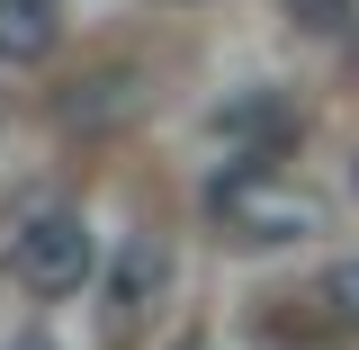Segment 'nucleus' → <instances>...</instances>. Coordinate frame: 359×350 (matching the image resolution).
Masks as SVG:
<instances>
[{
    "label": "nucleus",
    "instance_id": "9b49d317",
    "mask_svg": "<svg viewBox=\"0 0 359 350\" xmlns=\"http://www.w3.org/2000/svg\"><path fill=\"white\" fill-rule=\"evenodd\" d=\"M189 350H207V342H189Z\"/></svg>",
    "mask_w": 359,
    "mask_h": 350
},
{
    "label": "nucleus",
    "instance_id": "6e6552de",
    "mask_svg": "<svg viewBox=\"0 0 359 350\" xmlns=\"http://www.w3.org/2000/svg\"><path fill=\"white\" fill-rule=\"evenodd\" d=\"M341 342H351L341 323H287V314L261 323V350H341Z\"/></svg>",
    "mask_w": 359,
    "mask_h": 350
},
{
    "label": "nucleus",
    "instance_id": "9d476101",
    "mask_svg": "<svg viewBox=\"0 0 359 350\" xmlns=\"http://www.w3.org/2000/svg\"><path fill=\"white\" fill-rule=\"evenodd\" d=\"M9 350H54V342H45V332H18V342H9Z\"/></svg>",
    "mask_w": 359,
    "mask_h": 350
},
{
    "label": "nucleus",
    "instance_id": "39448f33",
    "mask_svg": "<svg viewBox=\"0 0 359 350\" xmlns=\"http://www.w3.org/2000/svg\"><path fill=\"white\" fill-rule=\"evenodd\" d=\"M63 45V18H54V0H0V63L9 72H27Z\"/></svg>",
    "mask_w": 359,
    "mask_h": 350
},
{
    "label": "nucleus",
    "instance_id": "20e7f679",
    "mask_svg": "<svg viewBox=\"0 0 359 350\" xmlns=\"http://www.w3.org/2000/svg\"><path fill=\"white\" fill-rule=\"evenodd\" d=\"M162 234H126V252H117V278H108V332L126 342L135 323H144V306H153V288H162Z\"/></svg>",
    "mask_w": 359,
    "mask_h": 350
},
{
    "label": "nucleus",
    "instance_id": "1a4fd4ad",
    "mask_svg": "<svg viewBox=\"0 0 359 350\" xmlns=\"http://www.w3.org/2000/svg\"><path fill=\"white\" fill-rule=\"evenodd\" d=\"M278 9H287L306 36H341V27L359 18V0H278Z\"/></svg>",
    "mask_w": 359,
    "mask_h": 350
},
{
    "label": "nucleus",
    "instance_id": "423d86ee",
    "mask_svg": "<svg viewBox=\"0 0 359 350\" xmlns=\"http://www.w3.org/2000/svg\"><path fill=\"white\" fill-rule=\"evenodd\" d=\"M135 72H90V81H72L81 90V99H63V117H72V126H108V117H126V99H135Z\"/></svg>",
    "mask_w": 359,
    "mask_h": 350
},
{
    "label": "nucleus",
    "instance_id": "f03ea898",
    "mask_svg": "<svg viewBox=\"0 0 359 350\" xmlns=\"http://www.w3.org/2000/svg\"><path fill=\"white\" fill-rule=\"evenodd\" d=\"M9 269L27 297H81L90 269H99V234L81 207H36V216L9 234Z\"/></svg>",
    "mask_w": 359,
    "mask_h": 350
},
{
    "label": "nucleus",
    "instance_id": "f8f14e48",
    "mask_svg": "<svg viewBox=\"0 0 359 350\" xmlns=\"http://www.w3.org/2000/svg\"><path fill=\"white\" fill-rule=\"evenodd\" d=\"M351 180H359V162H351Z\"/></svg>",
    "mask_w": 359,
    "mask_h": 350
},
{
    "label": "nucleus",
    "instance_id": "f257e3e1",
    "mask_svg": "<svg viewBox=\"0 0 359 350\" xmlns=\"http://www.w3.org/2000/svg\"><path fill=\"white\" fill-rule=\"evenodd\" d=\"M207 216H216L224 243H243V252H278V243L323 234V198L297 189L278 162H243V153H233V162L207 180Z\"/></svg>",
    "mask_w": 359,
    "mask_h": 350
},
{
    "label": "nucleus",
    "instance_id": "0eeeda50",
    "mask_svg": "<svg viewBox=\"0 0 359 350\" xmlns=\"http://www.w3.org/2000/svg\"><path fill=\"white\" fill-rule=\"evenodd\" d=\"M314 306H323V323H341L359 342V261H332L323 278H314Z\"/></svg>",
    "mask_w": 359,
    "mask_h": 350
},
{
    "label": "nucleus",
    "instance_id": "7ed1b4c3",
    "mask_svg": "<svg viewBox=\"0 0 359 350\" xmlns=\"http://www.w3.org/2000/svg\"><path fill=\"white\" fill-rule=\"evenodd\" d=\"M207 126L224 135V153H243V162H278V153L297 144V99L269 90V81H252V90H233V99H216Z\"/></svg>",
    "mask_w": 359,
    "mask_h": 350
}]
</instances>
